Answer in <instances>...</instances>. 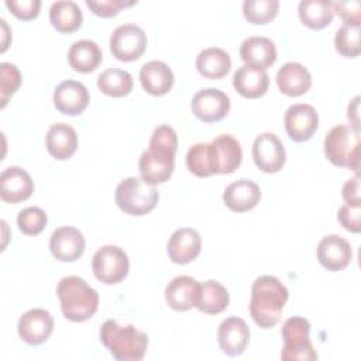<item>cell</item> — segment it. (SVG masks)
I'll return each instance as SVG.
<instances>
[{"mask_svg":"<svg viewBox=\"0 0 361 361\" xmlns=\"http://www.w3.org/2000/svg\"><path fill=\"white\" fill-rule=\"evenodd\" d=\"M200 283L188 275L173 278L165 288V300L173 310L185 312L196 306Z\"/></svg>","mask_w":361,"mask_h":361,"instance_id":"22","label":"cell"},{"mask_svg":"<svg viewBox=\"0 0 361 361\" xmlns=\"http://www.w3.org/2000/svg\"><path fill=\"white\" fill-rule=\"evenodd\" d=\"M252 159L255 166L262 172L276 173L283 168L286 161L285 147L274 133H262L254 140Z\"/></svg>","mask_w":361,"mask_h":361,"instance_id":"10","label":"cell"},{"mask_svg":"<svg viewBox=\"0 0 361 361\" xmlns=\"http://www.w3.org/2000/svg\"><path fill=\"white\" fill-rule=\"evenodd\" d=\"M113 56L123 62L137 61L147 48V34L135 24L118 25L109 39Z\"/></svg>","mask_w":361,"mask_h":361,"instance_id":"9","label":"cell"},{"mask_svg":"<svg viewBox=\"0 0 361 361\" xmlns=\"http://www.w3.org/2000/svg\"><path fill=\"white\" fill-rule=\"evenodd\" d=\"M49 250L54 258L62 262H72L82 257L85 252L83 234L71 226H63L51 234Z\"/></svg>","mask_w":361,"mask_h":361,"instance_id":"14","label":"cell"},{"mask_svg":"<svg viewBox=\"0 0 361 361\" xmlns=\"http://www.w3.org/2000/svg\"><path fill=\"white\" fill-rule=\"evenodd\" d=\"M45 144L51 157L58 161H65L71 158L78 148V134L69 124L55 123L47 131Z\"/></svg>","mask_w":361,"mask_h":361,"instance_id":"27","label":"cell"},{"mask_svg":"<svg viewBox=\"0 0 361 361\" xmlns=\"http://www.w3.org/2000/svg\"><path fill=\"white\" fill-rule=\"evenodd\" d=\"M333 11L341 17L344 24L360 25L361 6L358 1H331Z\"/></svg>","mask_w":361,"mask_h":361,"instance_id":"42","label":"cell"},{"mask_svg":"<svg viewBox=\"0 0 361 361\" xmlns=\"http://www.w3.org/2000/svg\"><path fill=\"white\" fill-rule=\"evenodd\" d=\"M173 72L162 61H149L140 69L142 89L151 96H164L173 86Z\"/></svg>","mask_w":361,"mask_h":361,"instance_id":"24","label":"cell"},{"mask_svg":"<svg viewBox=\"0 0 361 361\" xmlns=\"http://www.w3.org/2000/svg\"><path fill=\"white\" fill-rule=\"evenodd\" d=\"M285 130L290 140L296 142L307 141L319 127V116L313 106L306 103L292 104L283 117Z\"/></svg>","mask_w":361,"mask_h":361,"instance_id":"11","label":"cell"},{"mask_svg":"<svg viewBox=\"0 0 361 361\" xmlns=\"http://www.w3.org/2000/svg\"><path fill=\"white\" fill-rule=\"evenodd\" d=\"M17 331L24 343L30 345H39L52 334L54 317L45 309H30L18 319Z\"/></svg>","mask_w":361,"mask_h":361,"instance_id":"13","label":"cell"},{"mask_svg":"<svg viewBox=\"0 0 361 361\" xmlns=\"http://www.w3.org/2000/svg\"><path fill=\"white\" fill-rule=\"evenodd\" d=\"M300 21L312 28L322 30L327 27L334 16L331 1L327 0H302L298 6Z\"/></svg>","mask_w":361,"mask_h":361,"instance_id":"32","label":"cell"},{"mask_svg":"<svg viewBox=\"0 0 361 361\" xmlns=\"http://www.w3.org/2000/svg\"><path fill=\"white\" fill-rule=\"evenodd\" d=\"M178 149V135L175 130L162 124L158 126L151 138L148 149H145L138 161L141 179L151 186L166 182L175 169V154Z\"/></svg>","mask_w":361,"mask_h":361,"instance_id":"1","label":"cell"},{"mask_svg":"<svg viewBox=\"0 0 361 361\" xmlns=\"http://www.w3.org/2000/svg\"><path fill=\"white\" fill-rule=\"evenodd\" d=\"M159 193L155 186L147 185L142 179L130 176L123 179L114 193L118 209L130 216H144L152 212L158 203Z\"/></svg>","mask_w":361,"mask_h":361,"instance_id":"6","label":"cell"},{"mask_svg":"<svg viewBox=\"0 0 361 361\" xmlns=\"http://www.w3.org/2000/svg\"><path fill=\"white\" fill-rule=\"evenodd\" d=\"M279 10L278 0H245L243 3V14L251 24L259 25L272 21Z\"/></svg>","mask_w":361,"mask_h":361,"instance_id":"34","label":"cell"},{"mask_svg":"<svg viewBox=\"0 0 361 361\" xmlns=\"http://www.w3.org/2000/svg\"><path fill=\"white\" fill-rule=\"evenodd\" d=\"M21 73L18 68L13 63L3 62L0 65V102L1 109L6 107L8 99L18 90L21 86Z\"/></svg>","mask_w":361,"mask_h":361,"instance_id":"38","label":"cell"},{"mask_svg":"<svg viewBox=\"0 0 361 361\" xmlns=\"http://www.w3.org/2000/svg\"><path fill=\"white\" fill-rule=\"evenodd\" d=\"M210 144L213 172L233 173L241 164L243 151L240 142L230 134H220Z\"/></svg>","mask_w":361,"mask_h":361,"instance_id":"17","label":"cell"},{"mask_svg":"<svg viewBox=\"0 0 361 361\" xmlns=\"http://www.w3.org/2000/svg\"><path fill=\"white\" fill-rule=\"evenodd\" d=\"M261 199L259 186L251 179H238L230 183L223 192L224 204L237 213L252 210Z\"/></svg>","mask_w":361,"mask_h":361,"instance_id":"21","label":"cell"},{"mask_svg":"<svg viewBox=\"0 0 361 361\" xmlns=\"http://www.w3.org/2000/svg\"><path fill=\"white\" fill-rule=\"evenodd\" d=\"M358 106H360V97L355 96L347 109V117L350 120V127L360 131V118H358Z\"/></svg>","mask_w":361,"mask_h":361,"instance_id":"44","label":"cell"},{"mask_svg":"<svg viewBox=\"0 0 361 361\" xmlns=\"http://www.w3.org/2000/svg\"><path fill=\"white\" fill-rule=\"evenodd\" d=\"M192 113L204 123H214L224 118L230 111L228 96L214 87H206L195 93L192 103Z\"/></svg>","mask_w":361,"mask_h":361,"instance_id":"12","label":"cell"},{"mask_svg":"<svg viewBox=\"0 0 361 361\" xmlns=\"http://www.w3.org/2000/svg\"><path fill=\"white\" fill-rule=\"evenodd\" d=\"M47 214L41 207L30 206L23 209L17 216V226L25 235H37L47 226Z\"/></svg>","mask_w":361,"mask_h":361,"instance_id":"37","label":"cell"},{"mask_svg":"<svg viewBox=\"0 0 361 361\" xmlns=\"http://www.w3.org/2000/svg\"><path fill=\"white\" fill-rule=\"evenodd\" d=\"M186 166L193 175L199 178H207L214 175L212 168L209 142H197L189 148L186 154Z\"/></svg>","mask_w":361,"mask_h":361,"instance_id":"35","label":"cell"},{"mask_svg":"<svg viewBox=\"0 0 361 361\" xmlns=\"http://www.w3.org/2000/svg\"><path fill=\"white\" fill-rule=\"evenodd\" d=\"M97 87L110 97H123L133 90V76L124 69L110 68L99 75Z\"/></svg>","mask_w":361,"mask_h":361,"instance_id":"33","label":"cell"},{"mask_svg":"<svg viewBox=\"0 0 361 361\" xmlns=\"http://www.w3.org/2000/svg\"><path fill=\"white\" fill-rule=\"evenodd\" d=\"M49 21L56 31L71 34L82 25L83 14L75 1H55L49 8Z\"/></svg>","mask_w":361,"mask_h":361,"instance_id":"31","label":"cell"},{"mask_svg":"<svg viewBox=\"0 0 361 361\" xmlns=\"http://www.w3.org/2000/svg\"><path fill=\"white\" fill-rule=\"evenodd\" d=\"M100 341L118 361H140L148 347V336L134 324L121 326L109 319L100 327Z\"/></svg>","mask_w":361,"mask_h":361,"instance_id":"3","label":"cell"},{"mask_svg":"<svg viewBox=\"0 0 361 361\" xmlns=\"http://www.w3.org/2000/svg\"><path fill=\"white\" fill-rule=\"evenodd\" d=\"M288 298L286 286L276 276H258L251 286L250 299V314L255 324L262 329L274 327L281 319Z\"/></svg>","mask_w":361,"mask_h":361,"instance_id":"2","label":"cell"},{"mask_svg":"<svg viewBox=\"0 0 361 361\" xmlns=\"http://www.w3.org/2000/svg\"><path fill=\"white\" fill-rule=\"evenodd\" d=\"M92 269L100 282L114 285L127 276L130 261L123 248L117 245H103L93 255Z\"/></svg>","mask_w":361,"mask_h":361,"instance_id":"8","label":"cell"},{"mask_svg":"<svg viewBox=\"0 0 361 361\" xmlns=\"http://www.w3.org/2000/svg\"><path fill=\"white\" fill-rule=\"evenodd\" d=\"M341 196L345 204L350 206H361V196H360V176L355 175L354 178L345 180L341 189Z\"/></svg>","mask_w":361,"mask_h":361,"instance_id":"43","label":"cell"},{"mask_svg":"<svg viewBox=\"0 0 361 361\" xmlns=\"http://www.w3.org/2000/svg\"><path fill=\"white\" fill-rule=\"evenodd\" d=\"M334 47L338 54L345 58H355L361 52L360 25L343 24L334 35Z\"/></svg>","mask_w":361,"mask_h":361,"instance_id":"36","label":"cell"},{"mask_svg":"<svg viewBox=\"0 0 361 361\" xmlns=\"http://www.w3.org/2000/svg\"><path fill=\"white\" fill-rule=\"evenodd\" d=\"M217 341L226 355L237 357L245 351L250 343V327L241 317H227L219 326Z\"/></svg>","mask_w":361,"mask_h":361,"instance_id":"15","label":"cell"},{"mask_svg":"<svg viewBox=\"0 0 361 361\" xmlns=\"http://www.w3.org/2000/svg\"><path fill=\"white\" fill-rule=\"evenodd\" d=\"M310 323L300 316H293L285 320L282 326L283 347L281 358L283 361H313L317 360V353L309 338Z\"/></svg>","mask_w":361,"mask_h":361,"instance_id":"7","label":"cell"},{"mask_svg":"<svg viewBox=\"0 0 361 361\" xmlns=\"http://www.w3.org/2000/svg\"><path fill=\"white\" fill-rule=\"evenodd\" d=\"M240 56L245 65L265 71L275 63L276 48L269 38L254 35L243 41L240 47Z\"/></svg>","mask_w":361,"mask_h":361,"instance_id":"23","label":"cell"},{"mask_svg":"<svg viewBox=\"0 0 361 361\" xmlns=\"http://www.w3.org/2000/svg\"><path fill=\"white\" fill-rule=\"evenodd\" d=\"M7 8L18 20L28 21L39 14L41 1L39 0H6Z\"/></svg>","mask_w":361,"mask_h":361,"instance_id":"39","label":"cell"},{"mask_svg":"<svg viewBox=\"0 0 361 361\" xmlns=\"http://www.w3.org/2000/svg\"><path fill=\"white\" fill-rule=\"evenodd\" d=\"M231 68L230 55L217 47H210L199 52L196 56L197 72L207 79H221Z\"/></svg>","mask_w":361,"mask_h":361,"instance_id":"29","label":"cell"},{"mask_svg":"<svg viewBox=\"0 0 361 361\" xmlns=\"http://www.w3.org/2000/svg\"><path fill=\"white\" fill-rule=\"evenodd\" d=\"M278 89L290 97L305 94L312 86V76L307 68L298 62H286L276 72Z\"/></svg>","mask_w":361,"mask_h":361,"instance_id":"25","label":"cell"},{"mask_svg":"<svg viewBox=\"0 0 361 361\" xmlns=\"http://www.w3.org/2000/svg\"><path fill=\"white\" fill-rule=\"evenodd\" d=\"M351 257V245L341 235H326L317 245V259L327 271L337 272L344 269L350 264Z\"/></svg>","mask_w":361,"mask_h":361,"instance_id":"20","label":"cell"},{"mask_svg":"<svg viewBox=\"0 0 361 361\" xmlns=\"http://www.w3.org/2000/svg\"><path fill=\"white\" fill-rule=\"evenodd\" d=\"M34 192V182L27 171L20 166H8L0 175V197L7 203L27 200Z\"/></svg>","mask_w":361,"mask_h":361,"instance_id":"18","label":"cell"},{"mask_svg":"<svg viewBox=\"0 0 361 361\" xmlns=\"http://www.w3.org/2000/svg\"><path fill=\"white\" fill-rule=\"evenodd\" d=\"M102 58L103 55L99 45L90 39L75 41L68 51V62L71 68L80 73H90L96 71Z\"/></svg>","mask_w":361,"mask_h":361,"instance_id":"28","label":"cell"},{"mask_svg":"<svg viewBox=\"0 0 361 361\" xmlns=\"http://www.w3.org/2000/svg\"><path fill=\"white\" fill-rule=\"evenodd\" d=\"M361 206H350L343 204L337 212V220L340 224L354 234L361 231Z\"/></svg>","mask_w":361,"mask_h":361,"instance_id":"41","label":"cell"},{"mask_svg":"<svg viewBox=\"0 0 361 361\" xmlns=\"http://www.w3.org/2000/svg\"><path fill=\"white\" fill-rule=\"evenodd\" d=\"M230 296L227 289L217 281L209 279L200 283L196 306L206 314H219L227 309Z\"/></svg>","mask_w":361,"mask_h":361,"instance_id":"30","label":"cell"},{"mask_svg":"<svg viewBox=\"0 0 361 361\" xmlns=\"http://www.w3.org/2000/svg\"><path fill=\"white\" fill-rule=\"evenodd\" d=\"M360 131L350 126H334L324 138L326 158L336 166L348 168L355 175L360 173Z\"/></svg>","mask_w":361,"mask_h":361,"instance_id":"5","label":"cell"},{"mask_svg":"<svg viewBox=\"0 0 361 361\" xmlns=\"http://www.w3.org/2000/svg\"><path fill=\"white\" fill-rule=\"evenodd\" d=\"M55 109L66 116H78L85 111L89 104V92L86 86L78 80H63L54 90Z\"/></svg>","mask_w":361,"mask_h":361,"instance_id":"16","label":"cell"},{"mask_svg":"<svg viewBox=\"0 0 361 361\" xmlns=\"http://www.w3.org/2000/svg\"><path fill=\"white\" fill-rule=\"evenodd\" d=\"M63 316L71 322L89 320L99 307V293L80 276H65L56 285Z\"/></svg>","mask_w":361,"mask_h":361,"instance_id":"4","label":"cell"},{"mask_svg":"<svg viewBox=\"0 0 361 361\" xmlns=\"http://www.w3.org/2000/svg\"><path fill=\"white\" fill-rule=\"evenodd\" d=\"M233 86L243 97L257 99L267 93L269 76L264 69L243 65L233 75Z\"/></svg>","mask_w":361,"mask_h":361,"instance_id":"26","label":"cell"},{"mask_svg":"<svg viewBox=\"0 0 361 361\" xmlns=\"http://www.w3.org/2000/svg\"><path fill=\"white\" fill-rule=\"evenodd\" d=\"M202 248L199 233L190 227H182L172 233L166 244V252L175 264H189L197 258Z\"/></svg>","mask_w":361,"mask_h":361,"instance_id":"19","label":"cell"},{"mask_svg":"<svg viewBox=\"0 0 361 361\" xmlns=\"http://www.w3.org/2000/svg\"><path fill=\"white\" fill-rule=\"evenodd\" d=\"M137 4L135 0H131V1H126V0H102V1H90V0H86V6L99 17H104V18H109V17H113L116 16L120 8L123 7H131Z\"/></svg>","mask_w":361,"mask_h":361,"instance_id":"40","label":"cell"}]
</instances>
